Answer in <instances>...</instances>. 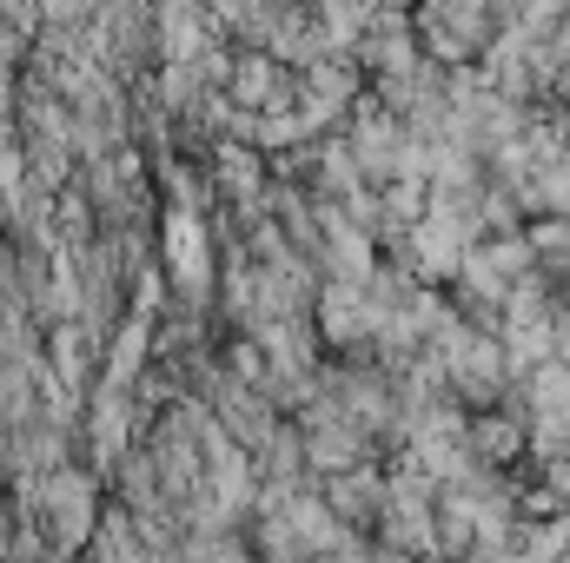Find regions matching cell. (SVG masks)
<instances>
[{"label":"cell","instance_id":"1","mask_svg":"<svg viewBox=\"0 0 570 563\" xmlns=\"http://www.w3.org/2000/svg\"><path fill=\"white\" fill-rule=\"evenodd\" d=\"M318 332L332 338V345H365V338H379L385 332V312L365 298V285H325L318 292Z\"/></svg>","mask_w":570,"mask_h":563},{"label":"cell","instance_id":"2","mask_svg":"<svg viewBox=\"0 0 570 563\" xmlns=\"http://www.w3.org/2000/svg\"><path fill=\"white\" fill-rule=\"evenodd\" d=\"M273 80H279V67H273V53H246V60L233 67V93H239L246 107H259V100L273 93Z\"/></svg>","mask_w":570,"mask_h":563},{"label":"cell","instance_id":"3","mask_svg":"<svg viewBox=\"0 0 570 563\" xmlns=\"http://www.w3.org/2000/svg\"><path fill=\"white\" fill-rule=\"evenodd\" d=\"M253 179H259V166H253V152H219V186H233V192H253Z\"/></svg>","mask_w":570,"mask_h":563}]
</instances>
